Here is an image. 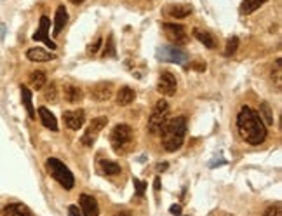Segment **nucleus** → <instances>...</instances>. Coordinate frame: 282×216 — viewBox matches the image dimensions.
<instances>
[{
  "label": "nucleus",
  "mask_w": 282,
  "mask_h": 216,
  "mask_svg": "<svg viewBox=\"0 0 282 216\" xmlns=\"http://www.w3.org/2000/svg\"><path fill=\"white\" fill-rule=\"evenodd\" d=\"M260 117L265 125H274V113H272V108L267 101L260 105Z\"/></svg>",
  "instance_id": "obj_24"
},
{
  "label": "nucleus",
  "mask_w": 282,
  "mask_h": 216,
  "mask_svg": "<svg viewBox=\"0 0 282 216\" xmlns=\"http://www.w3.org/2000/svg\"><path fill=\"white\" fill-rule=\"evenodd\" d=\"M3 215H31V211L26 208L24 204H19V202H12V204H7L3 208Z\"/></svg>",
  "instance_id": "obj_22"
},
{
  "label": "nucleus",
  "mask_w": 282,
  "mask_h": 216,
  "mask_svg": "<svg viewBox=\"0 0 282 216\" xmlns=\"http://www.w3.org/2000/svg\"><path fill=\"white\" fill-rule=\"evenodd\" d=\"M167 115H169V105L166 100H159L155 103L152 110V115L148 118V132L153 136H157L162 129L164 122L167 120Z\"/></svg>",
  "instance_id": "obj_5"
},
{
  "label": "nucleus",
  "mask_w": 282,
  "mask_h": 216,
  "mask_svg": "<svg viewBox=\"0 0 282 216\" xmlns=\"http://www.w3.org/2000/svg\"><path fill=\"white\" fill-rule=\"evenodd\" d=\"M153 187H155V192L160 190V178H159V176H157L155 181H153Z\"/></svg>",
  "instance_id": "obj_37"
},
{
  "label": "nucleus",
  "mask_w": 282,
  "mask_h": 216,
  "mask_svg": "<svg viewBox=\"0 0 282 216\" xmlns=\"http://www.w3.org/2000/svg\"><path fill=\"white\" fill-rule=\"evenodd\" d=\"M134 187H136V194L139 195V197H143L145 195V192H146V183L145 181H141V180H138V178H134Z\"/></svg>",
  "instance_id": "obj_30"
},
{
  "label": "nucleus",
  "mask_w": 282,
  "mask_h": 216,
  "mask_svg": "<svg viewBox=\"0 0 282 216\" xmlns=\"http://www.w3.org/2000/svg\"><path fill=\"white\" fill-rule=\"evenodd\" d=\"M45 82H47V77H45V72H42V70H37V72H31V75H30V84H31V87H33L35 91L44 89Z\"/></svg>",
  "instance_id": "obj_20"
},
{
  "label": "nucleus",
  "mask_w": 282,
  "mask_h": 216,
  "mask_svg": "<svg viewBox=\"0 0 282 216\" xmlns=\"http://www.w3.org/2000/svg\"><path fill=\"white\" fill-rule=\"evenodd\" d=\"M49 26H51V19H49L47 16H42L40 17V26H38V30L31 35V38H33V40L44 42L49 49H56V42H52L51 37H49Z\"/></svg>",
  "instance_id": "obj_11"
},
{
  "label": "nucleus",
  "mask_w": 282,
  "mask_h": 216,
  "mask_svg": "<svg viewBox=\"0 0 282 216\" xmlns=\"http://www.w3.org/2000/svg\"><path fill=\"white\" fill-rule=\"evenodd\" d=\"M169 14L176 19H183V17L190 16L191 14V7L190 5H174L173 9H169Z\"/></svg>",
  "instance_id": "obj_26"
},
{
  "label": "nucleus",
  "mask_w": 282,
  "mask_h": 216,
  "mask_svg": "<svg viewBox=\"0 0 282 216\" xmlns=\"http://www.w3.org/2000/svg\"><path fill=\"white\" fill-rule=\"evenodd\" d=\"M164 30H166V35L169 37L171 42H174L176 45L185 44L188 40V35H187V28L183 24H178V23H164Z\"/></svg>",
  "instance_id": "obj_9"
},
{
  "label": "nucleus",
  "mask_w": 282,
  "mask_h": 216,
  "mask_svg": "<svg viewBox=\"0 0 282 216\" xmlns=\"http://www.w3.org/2000/svg\"><path fill=\"white\" fill-rule=\"evenodd\" d=\"M178 89V80L174 73L171 72H162L159 77V84H157V91L162 96H174Z\"/></svg>",
  "instance_id": "obj_8"
},
{
  "label": "nucleus",
  "mask_w": 282,
  "mask_h": 216,
  "mask_svg": "<svg viewBox=\"0 0 282 216\" xmlns=\"http://www.w3.org/2000/svg\"><path fill=\"white\" fill-rule=\"evenodd\" d=\"M237 49H239V38H237V37L228 38V42H226V47H225V56L235 54Z\"/></svg>",
  "instance_id": "obj_28"
},
{
  "label": "nucleus",
  "mask_w": 282,
  "mask_h": 216,
  "mask_svg": "<svg viewBox=\"0 0 282 216\" xmlns=\"http://www.w3.org/2000/svg\"><path fill=\"white\" fill-rule=\"evenodd\" d=\"M82 89L77 86H68L65 89V98L68 103H79V101H82Z\"/></svg>",
  "instance_id": "obj_23"
},
{
  "label": "nucleus",
  "mask_w": 282,
  "mask_h": 216,
  "mask_svg": "<svg viewBox=\"0 0 282 216\" xmlns=\"http://www.w3.org/2000/svg\"><path fill=\"white\" fill-rule=\"evenodd\" d=\"M38 117H40V122L44 127L51 129V131H58V120H56L54 113L51 110H47L45 107L38 108Z\"/></svg>",
  "instance_id": "obj_14"
},
{
  "label": "nucleus",
  "mask_w": 282,
  "mask_h": 216,
  "mask_svg": "<svg viewBox=\"0 0 282 216\" xmlns=\"http://www.w3.org/2000/svg\"><path fill=\"white\" fill-rule=\"evenodd\" d=\"M80 202V209H82V215L86 216H97L99 215V208H97V202L93 195L82 194L79 199Z\"/></svg>",
  "instance_id": "obj_12"
},
{
  "label": "nucleus",
  "mask_w": 282,
  "mask_h": 216,
  "mask_svg": "<svg viewBox=\"0 0 282 216\" xmlns=\"http://www.w3.org/2000/svg\"><path fill=\"white\" fill-rule=\"evenodd\" d=\"M265 215L267 216H270V215H281V206H270V208L265 211Z\"/></svg>",
  "instance_id": "obj_33"
},
{
  "label": "nucleus",
  "mask_w": 282,
  "mask_h": 216,
  "mask_svg": "<svg viewBox=\"0 0 282 216\" xmlns=\"http://www.w3.org/2000/svg\"><path fill=\"white\" fill-rule=\"evenodd\" d=\"M157 59L162 63H176L181 65L188 59V54L178 45H162L157 49Z\"/></svg>",
  "instance_id": "obj_6"
},
{
  "label": "nucleus",
  "mask_w": 282,
  "mask_h": 216,
  "mask_svg": "<svg viewBox=\"0 0 282 216\" xmlns=\"http://www.w3.org/2000/svg\"><path fill=\"white\" fill-rule=\"evenodd\" d=\"M193 68H195V70H198V72H204V70H205V63L197 61V63H195V65H193Z\"/></svg>",
  "instance_id": "obj_36"
},
{
  "label": "nucleus",
  "mask_w": 282,
  "mask_h": 216,
  "mask_svg": "<svg viewBox=\"0 0 282 216\" xmlns=\"http://www.w3.org/2000/svg\"><path fill=\"white\" fill-rule=\"evenodd\" d=\"M63 120H65L66 127H70L72 131H79L86 122V111L82 108L79 110H66L63 111Z\"/></svg>",
  "instance_id": "obj_10"
},
{
  "label": "nucleus",
  "mask_w": 282,
  "mask_h": 216,
  "mask_svg": "<svg viewBox=\"0 0 282 216\" xmlns=\"http://www.w3.org/2000/svg\"><path fill=\"white\" fill-rule=\"evenodd\" d=\"M187 117H173L167 118L164 122L162 129H160V139H162V146L166 152H176L181 148L185 141V136H187Z\"/></svg>",
  "instance_id": "obj_2"
},
{
  "label": "nucleus",
  "mask_w": 282,
  "mask_h": 216,
  "mask_svg": "<svg viewBox=\"0 0 282 216\" xmlns=\"http://www.w3.org/2000/svg\"><path fill=\"white\" fill-rule=\"evenodd\" d=\"M66 23H68V12H66L65 5H58L56 16H54V30H52V33L59 35L63 28L66 26Z\"/></svg>",
  "instance_id": "obj_16"
},
{
  "label": "nucleus",
  "mask_w": 282,
  "mask_h": 216,
  "mask_svg": "<svg viewBox=\"0 0 282 216\" xmlns=\"http://www.w3.org/2000/svg\"><path fill=\"white\" fill-rule=\"evenodd\" d=\"M110 143L115 153H125L132 143V127L127 124H117L110 132Z\"/></svg>",
  "instance_id": "obj_4"
},
{
  "label": "nucleus",
  "mask_w": 282,
  "mask_h": 216,
  "mask_svg": "<svg viewBox=\"0 0 282 216\" xmlns=\"http://www.w3.org/2000/svg\"><path fill=\"white\" fill-rule=\"evenodd\" d=\"M45 167H47L49 174H51L65 190H72L73 185H75V178H73L72 171H70L61 160L56 159V157H49V159L45 160Z\"/></svg>",
  "instance_id": "obj_3"
},
{
  "label": "nucleus",
  "mask_w": 282,
  "mask_h": 216,
  "mask_svg": "<svg viewBox=\"0 0 282 216\" xmlns=\"http://www.w3.org/2000/svg\"><path fill=\"white\" fill-rule=\"evenodd\" d=\"M70 2H72V3H75V5H79V3H82L84 0H70Z\"/></svg>",
  "instance_id": "obj_39"
},
{
  "label": "nucleus",
  "mask_w": 282,
  "mask_h": 216,
  "mask_svg": "<svg viewBox=\"0 0 282 216\" xmlns=\"http://www.w3.org/2000/svg\"><path fill=\"white\" fill-rule=\"evenodd\" d=\"M68 213H70V215H73V216H80V215H82V209H80L79 206H70Z\"/></svg>",
  "instance_id": "obj_34"
},
{
  "label": "nucleus",
  "mask_w": 282,
  "mask_h": 216,
  "mask_svg": "<svg viewBox=\"0 0 282 216\" xmlns=\"http://www.w3.org/2000/svg\"><path fill=\"white\" fill-rule=\"evenodd\" d=\"M134 100H136V93L127 86L120 87V91L117 93V105H120V107H127V105H131Z\"/></svg>",
  "instance_id": "obj_18"
},
{
  "label": "nucleus",
  "mask_w": 282,
  "mask_h": 216,
  "mask_svg": "<svg viewBox=\"0 0 282 216\" xmlns=\"http://www.w3.org/2000/svg\"><path fill=\"white\" fill-rule=\"evenodd\" d=\"M169 213H171V215H181V213H183V208H181V206H178V204H174V206H171V208H169Z\"/></svg>",
  "instance_id": "obj_35"
},
{
  "label": "nucleus",
  "mask_w": 282,
  "mask_h": 216,
  "mask_svg": "<svg viewBox=\"0 0 282 216\" xmlns=\"http://www.w3.org/2000/svg\"><path fill=\"white\" fill-rule=\"evenodd\" d=\"M101 44H103V38H101V37H97V38H96V42H94V44L89 47V52H91V54H96V52L99 51Z\"/></svg>",
  "instance_id": "obj_32"
},
{
  "label": "nucleus",
  "mask_w": 282,
  "mask_h": 216,
  "mask_svg": "<svg viewBox=\"0 0 282 216\" xmlns=\"http://www.w3.org/2000/svg\"><path fill=\"white\" fill-rule=\"evenodd\" d=\"M237 131L240 138L249 145H261L267 139V125L263 124L260 113L251 107H242L237 115Z\"/></svg>",
  "instance_id": "obj_1"
},
{
  "label": "nucleus",
  "mask_w": 282,
  "mask_h": 216,
  "mask_svg": "<svg viewBox=\"0 0 282 216\" xmlns=\"http://www.w3.org/2000/svg\"><path fill=\"white\" fill-rule=\"evenodd\" d=\"M166 167H167V164H159V166H157V169H159V171H164Z\"/></svg>",
  "instance_id": "obj_38"
},
{
  "label": "nucleus",
  "mask_w": 282,
  "mask_h": 216,
  "mask_svg": "<svg viewBox=\"0 0 282 216\" xmlns=\"http://www.w3.org/2000/svg\"><path fill=\"white\" fill-rule=\"evenodd\" d=\"M265 2H268V0H242V12L253 14L254 10L260 9Z\"/></svg>",
  "instance_id": "obj_25"
},
{
  "label": "nucleus",
  "mask_w": 282,
  "mask_h": 216,
  "mask_svg": "<svg viewBox=\"0 0 282 216\" xmlns=\"http://www.w3.org/2000/svg\"><path fill=\"white\" fill-rule=\"evenodd\" d=\"M282 65H281V59H277L275 61V70H272V80H275V86H277V89H281L282 87Z\"/></svg>",
  "instance_id": "obj_27"
},
{
  "label": "nucleus",
  "mask_w": 282,
  "mask_h": 216,
  "mask_svg": "<svg viewBox=\"0 0 282 216\" xmlns=\"http://www.w3.org/2000/svg\"><path fill=\"white\" fill-rule=\"evenodd\" d=\"M99 166H101V169H103V173L106 174V176H117V174H120V166H118L115 160H106V159H103L99 162Z\"/></svg>",
  "instance_id": "obj_21"
},
{
  "label": "nucleus",
  "mask_w": 282,
  "mask_h": 216,
  "mask_svg": "<svg viewBox=\"0 0 282 216\" xmlns=\"http://www.w3.org/2000/svg\"><path fill=\"white\" fill-rule=\"evenodd\" d=\"M19 89H21V100H23L24 110H26L28 117L35 118V108H33V100H31V91L28 89L26 86H21Z\"/></svg>",
  "instance_id": "obj_17"
},
{
  "label": "nucleus",
  "mask_w": 282,
  "mask_h": 216,
  "mask_svg": "<svg viewBox=\"0 0 282 216\" xmlns=\"http://www.w3.org/2000/svg\"><path fill=\"white\" fill-rule=\"evenodd\" d=\"M193 37L197 38L198 42H202L207 49L216 47L214 38H212V35H209V31H204V30H200V28H193Z\"/></svg>",
  "instance_id": "obj_19"
},
{
  "label": "nucleus",
  "mask_w": 282,
  "mask_h": 216,
  "mask_svg": "<svg viewBox=\"0 0 282 216\" xmlns=\"http://www.w3.org/2000/svg\"><path fill=\"white\" fill-rule=\"evenodd\" d=\"M104 56H115V44H113V37H108V45L104 47Z\"/></svg>",
  "instance_id": "obj_31"
},
{
  "label": "nucleus",
  "mask_w": 282,
  "mask_h": 216,
  "mask_svg": "<svg viewBox=\"0 0 282 216\" xmlns=\"http://www.w3.org/2000/svg\"><path fill=\"white\" fill-rule=\"evenodd\" d=\"M56 94H58V91H56V84L54 82L49 84V86L45 87V93H44L45 100H47V101H56Z\"/></svg>",
  "instance_id": "obj_29"
},
{
  "label": "nucleus",
  "mask_w": 282,
  "mask_h": 216,
  "mask_svg": "<svg viewBox=\"0 0 282 216\" xmlns=\"http://www.w3.org/2000/svg\"><path fill=\"white\" fill-rule=\"evenodd\" d=\"M106 124H108V117H104V115L93 118V122L89 124V127L86 129V132H84L82 138H80V143H82L84 146H93L94 143H96L99 132L106 127Z\"/></svg>",
  "instance_id": "obj_7"
},
{
  "label": "nucleus",
  "mask_w": 282,
  "mask_h": 216,
  "mask_svg": "<svg viewBox=\"0 0 282 216\" xmlns=\"http://www.w3.org/2000/svg\"><path fill=\"white\" fill-rule=\"evenodd\" d=\"M26 58L30 61H35V63H40V61H51V59H56V56L52 52H47L40 47H31L26 51Z\"/></svg>",
  "instance_id": "obj_15"
},
{
  "label": "nucleus",
  "mask_w": 282,
  "mask_h": 216,
  "mask_svg": "<svg viewBox=\"0 0 282 216\" xmlns=\"http://www.w3.org/2000/svg\"><path fill=\"white\" fill-rule=\"evenodd\" d=\"M111 91H113L111 82H99V84H96V86L93 87L91 94H93L97 101H106V100H110V98H111Z\"/></svg>",
  "instance_id": "obj_13"
}]
</instances>
